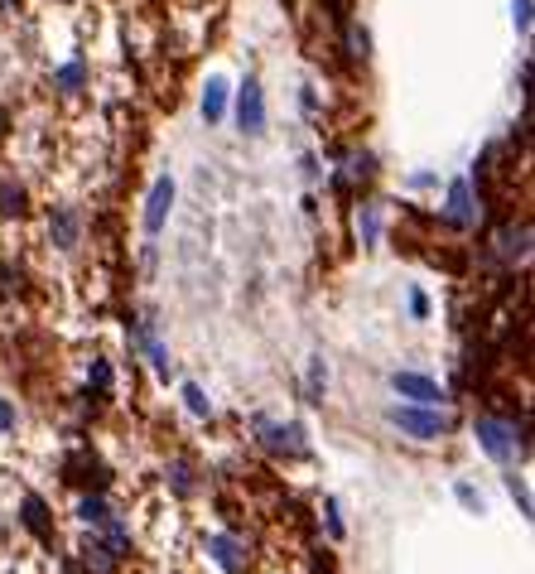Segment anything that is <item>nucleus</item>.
<instances>
[{
    "mask_svg": "<svg viewBox=\"0 0 535 574\" xmlns=\"http://www.w3.org/2000/svg\"><path fill=\"white\" fill-rule=\"evenodd\" d=\"M386 420L410 439H439L449 435V415L444 410H425V406H391L386 410Z\"/></svg>",
    "mask_w": 535,
    "mask_h": 574,
    "instance_id": "1",
    "label": "nucleus"
},
{
    "mask_svg": "<svg viewBox=\"0 0 535 574\" xmlns=\"http://www.w3.org/2000/svg\"><path fill=\"white\" fill-rule=\"evenodd\" d=\"M256 439L266 444L270 454H290V459H299L309 444H304V425H295V420H256Z\"/></svg>",
    "mask_w": 535,
    "mask_h": 574,
    "instance_id": "2",
    "label": "nucleus"
},
{
    "mask_svg": "<svg viewBox=\"0 0 535 574\" xmlns=\"http://www.w3.org/2000/svg\"><path fill=\"white\" fill-rule=\"evenodd\" d=\"M478 444L497 459V464H511L516 454H521V439H516V425L507 420H497V415H482L478 420Z\"/></svg>",
    "mask_w": 535,
    "mask_h": 574,
    "instance_id": "3",
    "label": "nucleus"
},
{
    "mask_svg": "<svg viewBox=\"0 0 535 574\" xmlns=\"http://www.w3.org/2000/svg\"><path fill=\"white\" fill-rule=\"evenodd\" d=\"M237 121H241V136H261V131H266V87H261V78L241 82Z\"/></svg>",
    "mask_w": 535,
    "mask_h": 574,
    "instance_id": "4",
    "label": "nucleus"
},
{
    "mask_svg": "<svg viewBox=\"0 0 535 574\" xmlns=\"http://www.w3.org/2000/svg\"><path fill=\"white\" fill-rule=\"evenodd\" d=\"M63 478H68V483H78V488H97V492L111 483L107 464H102L97 454H87V449H73V454L63 459Z\"/></svg>",
    "mask_w": 535,
    "mask_h": 574,
    "instance_id": "5",
    "label": "nucleus"
},
{
    "mask_svg": "<svg viewBox=\"0 0 535 574\" xmlns=\"http://www.w3.org/2000/svg\"><path fill=\"white\" fill-rule=\"evenodd\" d=\"M169 208H174V179L164 174V179H155V189H150V198H145V232H150V237H160L164 232Z\"/></svg>",
    "mask_w": 535,
    "mask_h": 574,
    "instance_id": "6",
    "label": "nucleus"
},
{
    "mask_svg": "<svg viewBox=\"0 0 535 574\" xmlns=\"http://www.w3.org/2000/svg\"><path fill=\"white\" fill-rule=\"evenodd\" d=\"M391 391L396 396H410L415 406H434V401H444V391L434 377H420V372H391Z\"/></svg>",
    "mask_w": 535,
    "mask_h": 574,
    "instance_id": "7",
    "label": "nucleus"
},
{
    "mask_svg": "<svg viewBox=\"0 0 535 574\" xmlns=\"http://www.w3.org/2000/svg\"><path fill=\"white\" fill-rule=\"evenodd\" d=\"M208 555H213L217 565L227 574H241L246 570V550H241L237 536H208Z\"/></svg>",
    "mask_w": 535,
    "mask_h": 574,
    "instance_id": "8",
    "label": "nucleus"
},
{
    "mask_svg": "<svg viewBox=\"0 0 535 574\" xmlns=\"http://www.w3.org/2000/svg\"><path fill=\"white\" fill-rule=\"evenodd\" d=\"M49 237H54V246H63V251H73L82 237V218L73 213V208H58L54 218H49Z\"/></svg>",
    "mask_w": 535,
    "mask_h": 574,
    "instance_id": "9",
    "label": "nucleus"
},
{
    "mask_svg": "<svg viewBox=\"0 0 535 574\" xmlns=\"http://www.w3.org/2000/svg\"><path fill=\"white\" fill-rule=\"evenodd\" d=\"M444 218L454 222V227H473V193H468V179H454V184H449V208H444Z\"/></svg>",
    "mask_w": 535,
    "mask_h": 574,
    "instance_id": "10",
    "label": "nucleus"
},
{
    "mask_svg": "<svg viewBox=\"0 0 535 574\" xmlns=\"http://www.w3.org/2000/svg\"><path fill=\"white\" fill-rule=\"evenodd\" d=\"M116 560H121V555H116L111 541H102V536H92V541L82 546V565H87L92 574H111L116 570Z\"/></svg>",
    "mask_w": 535,
    "mask_h": 574,
    "instance_id": "11",
    "label": "nucleus"
},
{
    "mask_svg": "<svg viewBox=\"0 0 535 574\" xmlns=\"http://www.w3.org/2000/svg\"><path fill=\"white\" fill-rule=\"evenodd\" d=\"M20 517H25V526L34 531V536H39V541H44V546L54 541V526H49V507H44V497H34V492H29V497H25V512H20Z\"/></svg>",
    "mask_w": 535,
    "mask_h": 574,
    "instance_id": "12",
    "label": "nucleus"
},
{
    "mask_svg": "<svg viewBox=\"0 0 535 574\" xmlns=\"http://www.w3.org/2000/svg\"><path fill=\"white\" fill-rule=\"evenodd\" d=\"M222 116H227V82L208 78V87H203V121H208V126H217Z\"/></svg>",
    "mask_w": 535,
    "mask_h": 574,
    "instance_id": "13",
    "label": "nucleus"
},
{
    "mask_svg": "<svg viewBox=\"0 0 535 574\" xmlns=\"http://www.w3.org/2000/svg\"><path fill=\"white\" fill-rule=\"evenodd\" d=\"M140 348H145V357L155 362V372H169V348L160 343V333H155L150 319H140Z\"/></svg>",
    "mask_w": 535,
    "mask_h": 574,
    "instance_id": "14",
    "label": "nucleus"
},
{
    "mask_svg": "<svg viewBox=\"0 0 535 574\" xmlns=\"http://www.w3.org/2000/svg\"><path fill=\"white\" fill-rule=\"evenodd\" d=\"M25 213V184L0 179V218H20Z\"/></svg>",
    "mask_w": 535,
    "mask_h": 574,
    "instance_id": "15",
    "label": "nucleus"
},
{
    "mask_svg": "<svg viewBox=\"0 0 535 574\" xmlns=\"http://www.w3.org/2000/svg\"><path fill=\"white\" fill-rule=\"evenodd\" d=\"M82 82H87V68H82V58H68L63 68L54 73V87L58 92H78Z\"/></svg>",
    "mask_w": 535,
    "mask_h": 574,
    "instance_id": "16",
    "label": "nucleus"
},
{
    "mask_svg": "<svg viewBox=\"0 0 535 574\" xmlns=\"http://www.w3.org/2000/svg\"><path fill=\"white\" fill-rule=\"evenodd\" d=\"M372 155H352L348 160V169H343V174H338V179H333V184H338V189H352V184H357V179H372Z\"/></svg>",
    "mask_w": 535,
    "mask_h": 574,
    "instance_id": "17",
    "label": "nucleus"
},
{
    "mask_svg": "<svg viewBox=\"0 0 535 574\" xmlns=\"http://www.w3.org/2000/svg\"><path fill=\"white\" fill-rule=\"evenodd\" d=\"M78 517H82V521H92V526H102V521L111 517L107 497H102V492H87V497H82V507H78Z\"/></svg>",
    "mask_w": 535,
    "mask_h": 574,
    "instance_id": "18",
    "label": "nucleus"
},
{
    "mask_svg": "<svg viewBox=\"0 0 535 574\" xmlns=\"http://www.w3.org/2000/svg\"><path fill=\"white\" fill-rule=\"evenodd\" d=\"M357 227H362V242H367V246H372L376 237H381V213H376L372 203H367V208L357 213Z\"/></svg>",
    "mask_w": 535,
    "mask_h": 574,
    "instance_id": "19",
    "label": "nucleus"
},
{
    "mask_svg": "<svg viewBox=\"0 0 535 574\" xmlns=\"http://www.w3.org/2000/svg\"><path fill=\"white\" fill-rule=\"evenodd\" d=\"M184 406L193 410V415H213V401L203 396V386H198V382H188V386H184Z\"/></svg>",
    "mask_w": 535,
    "mask_h": 574,
    "instance_id": "20",
    "label": "nucleus"
},
{
    "mask_svg": "<svg viewBox=\"0 0 535 574\" xmlns=\"http://www.w3.org/2000/svg\"><path fill=\"white\" fill-rule=\"evenodd\" d=\"M511 20L521 34H531V0H511Z\"/></svg>",
    "mask_w": 535,
    "mask_h": 574,
    "instance_id": "21",
    "label": "nucleus"
},
{
    "mask_svg": "<svg viewBox=\"0 0 535 574\" xmlns=\"http://www.w3.org/2000/svg\"><path fill=\"white\" fill-rule=\"evenodd\" d=\"M87 382L97 386V391H107V386H111V362L97 357V362H92V372H87Z\"/></svg>",
    "mask_w": 535,
    "mask_h": 574,
    "instance_id": "22",
    "label": "nucleus"
},
{
    "mask_svg": "<svg viewBox=\"0 0 535 574\" xmlns=\"http://www.w3.org/2000/svg\"><path fill=\"white\" fill-rule=\"evenodd\" d=\"M169 483H174V492H184V497H188V492H193V478H188V464H174V468H169Z\"/></svg>",
    "mask_w": 535,
    "mask_h": 574,
    "instance_id": "23",
    "label": "nucleus"
},
{
    "mask_svg": "<svg viewBox=\"0 0 535 574\" xmlns=\"http://www.w3.org/2000/svg\"><path fill=\"white\" fill-rule=\"evenodd\" d=\"M323 382H328V372H323V362H314V367H309V401H323L319 396Z\"/></svg>",
    "mask_w": 535,
    "mask_h": 574,
    "instance_id": "24",
    "label": "nucleus"
},
{
    "mask_svg": "<svg viewBox=\"0 0 535 574\" xmlns=\"http://www.w3.org/2000/svg\"><path fill=\"white\" fill-rule=\"evenodd\" d=\"M348 44H352V54H357V58H367V44H372V34H367V29H357V25H352Z\"/></svg>",
    "mask_w": 535,
    "mask_h": 574,
    "instance_id": "25",
    "label": "nucleus"
},
{
    "mask_svg": "<svg viewBox=\"0 0 535 574\" xmlns=\"http://www.w3.org/2000/svg\"><path fill=\"white\" fill-rule=\"evenodd\" d=\"M10 430H15V406L0 396V435H10Z\"/></svg>",
    "mask_w": 535,
    "mask_h": 574,
    "instance_id": "26",
    "label": "nucleus"
},
{
    "mask_svg": "<svg viewBox=\"0 0 535 574\" xmlns=\"http://www.w3.org/2000/svg\"><path fill=\"white\" fill-rule=\"evenodd\" d=\"M323 517H328V531L343 536V521H338V502H323Z\"/></svg>",
    "mask_w": 535,
    "mask_h": 574,
    "instance_id": "27",
    "label": "nucleus"
},
{
    "mask_svg": "<svg viewBox=\"0 0 535 574\" xmlns=\"http://www.w3.org/2000/svg\"><path fill=\"white\" fill-rule=\"evenodd\" d=\"M410 314H415V319H425L429 314V300L420 295V290H410Z\"/></svg>",
    "mask_w": 535,
    "mask_h": 574,
    "instance_id": "28",
    "label": "nucleus"
},
{
    "mask_svg": "<svg viewBox=\"0 0 535 574\" xmlns=\"http://www.w3.org/2000/svg\"><path fill=\"white\" fill-rule=\"evenodd\" d=\"M458 497H463V502H468V507H473V512H482V497L473 488H468V483H458Z\"/></svg>",
    "mask_w": 535,
    "mask_h": 574,
    "instance_id": "29",
    "label": "nucleus"
},
{
    "mask_svg": "<svg viewBox=\"0 0 535 574\" xmlns=\"http://www.w3.org/2000/svg\"><path fill=\"white\" fill-rule=\"evenodd\" d=\"M63 574H78V570H73V565H63Z\"/></svg>",
    "mask_w": 535,
    "mask_h": 574,
    "instance_id": "30",
    "label": "nucleus"
}]
</instances>
